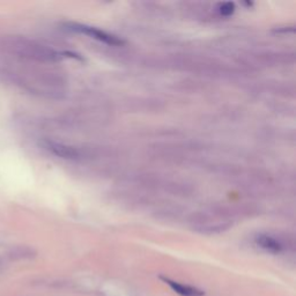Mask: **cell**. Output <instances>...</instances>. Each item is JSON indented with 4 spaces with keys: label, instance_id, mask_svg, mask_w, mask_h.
Here are the masks:
<instances>
[{
    "label": "cell",
    "instance_id": "277c9868",
    "mask_svg": "<svg viewBox=\"0 0 296 296\" xmlns=\"http://www.w3.org/2000/svg\"><path fill=\"white\" fill-rule=\"evenodd\" d=\"M256 243H257L259 248L264 249V250L270 252V254H279L282 250L281 243L268 235H258L256 238Z\"/></svg>",
    "mask_w": 296,
    "mask_h": 296
},
{
    "label": "cell",
    "instance_id": "5b68a950",
    "mask_svg": "<svg viewBox=\"0 0 296 296\" xmlns=\"http://www.w3.org/2000/svg\"><path fill=\"white\" fill-rule=\"evenodd\" d=\"M165 283H168L170 286L171 289L175 291V293L180 294L181 296H203L204 291L198 289V288L189 286V285H183V283L173 281L170 279H163Z\"/></svg>",
    "mask_w": 296,
    "mask_h": 296
},
{
    "label": "cell",
    "instance_id": "6da1fadb",
    "mask_svg": "<svg viewBox=\"0 0 296 296\" xmlns=\"http://www.w3.org/2000/svg\"><path fill=\"white\" fill-rule=\"evenodd\" d=\"M3 46L7 52L20 58L38 62H53L59 59V53L54 50L26 37L7 36L4 38Z\"/></svg>",
    "mask_w": 296,
    "mask_h": 296
},
{
    "label": "cell",
    "instance_id": "3957f363",
    "mask_svg": "<svg viewBox=\"0 0 296 296\" xmlns=\"http://www.w3.org/2000/svg\"><path fill=\"white\" fill-rule=\"evenodd\" d=\"M44 147L48 149L49 152L59 157H63V159H77L79 156V152L77 148L71 147V146H67L61 143H56V141L52 140L44 141Z\"/></svg>",
    "mask_w": 296,
    "mask_h": 296
},
{
    "label": "cell",
    "instance_id": "7a4b0ae2",
    "mask_svg": "<svg viewBox=\"0 0 296 296\" xmlns=\"http://www.w3.org/2000/svg\"><path fill=\"white\" fill-rule=\"evenodd\" d=\"M65 28L71 31H76V33L85 34L88 35L94 39H97V41L103 42L105 44L109 45H122L124 44V41L120 37L115 36V35H111L106 31H103L101 29H97L95 27H90L86 25H80V23H66Z\"/></svg>",
    "mask_w": 296,
    "mask_h": 296
},
{
    "label": "cell",
    "instance_id": "8992f818",
    "mask_svg": "<svg viewBox=\"0 0 296 296\" xmlns=\"http://www.w3.org/2000/svg\"><path fill=\"white\" fill-rule=\"evenodd\" d=\"M219 12L220 14L224 17H229L235 12V4L234 3H221L219 4Z\"/></svg>",
    "mask_w": 296,
    "mask_h": 296
}]
</instances>
